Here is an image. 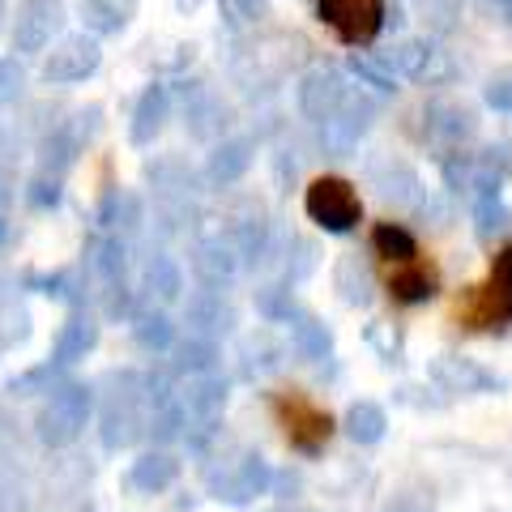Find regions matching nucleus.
<instances>
[{"label":"nucleus","mask_w":512,"mask_h":512,"mask_svg":"<svg viewBox=\"0 0 512 512\" xmlns=\"http://www.w3.org/2000/svg\"><path fill=\"white\" fill-rule=\"evenodd\" d=\"M90 410H94V389L90 384L60 380L56 389L47 393V402L39 406V414H35V436L47 448H69L86 431Z\"/></svg>","instance_id":"nucleus-1"},{"label":"nucleus","mask_w":512,"mask_h":512,"mask_svg":"<svg viewBox=\"0 0 512 512\" xmlns=\"http://www.w3.org/2000/svg\"><path fill=\"white\" fill-rule=\"evenodd\" d=\"M274 419L282 427V436L286 444L295 448V453L303 457H320L325 453V444L333 436V419H329V410L325 406H316L308 393H299V389H286V393H274Z\"/></svg>","instance_id":"nucleus-2"},{"label":"nucleus","mask_w":512,"mask_h":512,"mask_svg":"<svg viewBox=\"0 0 512 512\" xmlns=\"http://www.w3.org/2000/svg\"><path fill=\"white\" fill-rule=\"evenodd\" d=\"M303 210H308V218L329 235H350L363 222L359 192L350 180H342V175H316L308 184V192H303Z\"/></svg>","instance_id":"nucleus-3"},{"label":"nucleus","mask_w":512,"mask_h":512,"mask_svg":"<svg viewBox=\"0 0 512 512\" xmlns=\"http://www.w3.org/2000/svg\"><path fill=\"white\" fill-rule=\"evenodd\" d=\"M141 397H146V376L137 372H124V393H111L103 402V414H99V436H103V448L120 453L128 448L137 436H146V414H141Z\"/></svg>","instance_id":"nucleus-4"},{"label":"nucleus","mask_w":512,"mask_h":512,"mask_svg":"<svg viewBox=\"0 0 512 512\" xmlns=\"http://www.w3.org/2000/svg\"><path fill=\"white\" fill-rule=\"evenodd\" d=\"M316 18L346 47H367L384 30V0H316Z\"/></svg>","instance_id":"nucleus-5"},{"label":"nucleus","mask_w":512,"mask_h":512,"mask_svg":"<svg viewBox=\"0 0 512 512\" xmlns=\"http://www.w3.org/2000/svg\"><path fill=\"white\" fill-rule=\"evenodd\" d=\"M269 487H274V470H269V461L261 453H252V448H244V453H239L231 466H222V470L210 474L214 500L235 504V508L252 504L256 495H265Z\"/></svg>","instance_id":"nucleus-6"},{"label":"nucleus","mask_w":512,"mask_h":512,"mask_svg":"<svg viewBox=\"0 0 512 512\" xmlns=\"http://www.w3.org/2000/svg\"><path fill=\"white\" fill-rule=\"evenodd\" d=\"M453 316H457V325H466V329H474V333H500V329L512 325L508 299L495 291L491 282L466 286V291H461V299H457V308H453Z\"/></svg>","instance_id":"nucleus-7"},{"label":"nucleus","mask_w":512,"mask_h":512,"mask_svg":"<svg viewBox=\"0 0 512 512\" xmlns=\"http://www.w3.org/2000/svg\"><path fill=\"white\" fill-rule=\"evenodd\" d=\"M431 376H436L448 393H508V380L487 372L478 359H466V355H440L431 359Z\"/></svg>","instance_id":"nucleus-8"},{"label":"nucleus","mask_w":512,"mask_h":512,"mask_svg":"<svg viewBox=\"0 0 512 512\" xmlns=\"http://www.w3.org/2000/svg\"><path fill=\"white\" fill-rule=\"evenodd\" d=\"M346 99H350V86H346L333 69H316V73L303 77V86H299V107H303V116L320 120V124H325L329 116H338V111L346 107Z\"/></svg>","instance_id":"nucleus-9"},{"label":"nucleus","mask_w":512,"mask_h":512,"mask_svg":"<svg viewBox=\"0 0 512 512\" xmlns=\"http://www.w3.org/2000/svg\"><path fill=\"white\" fill-rule=\"evenodd\" d=\"M184 316H188V333H201V338H214V342L235 325V308L222 299V286H205V291L188 295Z\"/></svg>","instance_id":"nucleus-10"},{"label":"nucleus","mask_w":512,"mask_h":512,"mask_svg":"<svg viewBox=\"0 0 512 512\" xmlns=\"http://www.w3.org/2000/svg\"><path fill=\"white\" fill-rule=\"evenodd\" d=\"M427 137H431V146L436 150L453 154V150H461V141L474 137V116L461 103L436 99L427 107Z\"/></svg>","instance_id":"nucleus-11"},{"label":"nucleus","mask_w":512,"mask_h":512,"mask_svg":"<svg viewBox=\"0 0 512 512\" xmlns=\"http://www.w3.org/2000/svg\"><path fill=\"white\" fill-rule=\"evenodd\" d=\"M367 116H372V107H367L363 99H346V107L338 111V116H329L325 128H320V146H325L333 158H346L350 150L359 146L367 124H372Z\"/></svg>","instance_id":"nucleus-12"},{"label":"nucleus","mask_w":512,"mask_h":512,"mask_svg":"<svg viewBox=\"0 0 512 512\" xmlns=\"http://www.w3.org/2000/svg\"><path fill=\"white\" fill-rule=\"evenodd\" d=\"M239 248L231 239H201L197 248H192V274L201 278V286H227L235 274H239Z\"/></svg>","instance_id":"nucleus-13"},{"label":"nucleus","mask_w":512,"mask_h":512,"mask_svg":"<svg viewBox=\"0 0 512 512\" xmlns=\"http://www.w3.org/2000/svg\"><path fill=\"white\" fill-rule=\"evenodd\" d=\"M180 406L192 419H222L227 410V376L205 372V376H188V384L180 389Z\"/></svg>","instance_id":"nucleus-14"},{"label":"nucleus","mask_w":512,"mask_h":512,"mask_svg":"<svg viewBox=\"0 0 512 512\" xmlns=\"http://www.w3.org/2000/svg\"><path fill=\"white\" fill-rule=\"evenodd\" d=\"M389 295H393V303H402V308H419V303H431L440 295V274L431 265L402 261V269L389 274Z\"/></svg>","instance_id":"nucleus-15"},{"label":"nucleus","mask_w":512,"mask_h":512,"mask_svg":"<svg viewBox=\"0 0 512 512\" xmlns=\"http://www.w3.org/2000/svg\"><path fill=\"white\" fill-rule=\"evenodd\" d=\"M94 69H99V47L90 39H64L43 64L47 82H77V77H86Z\"/></svg>","instance_id":"nucleus-16"},{"label":"nucleus","mask_w":512,"mask_h":512,"mask_svg":"<svg viewBox=\"0 0 512 512\" xmlns=\"http://www.w3.org/2000/svg\"><path fill=\"white\" fill-rule=\"evenodd\" d=\"M175 478H180V461L171 453H163V448L141 453L133 461V470H128V483H133V491H141V495H163L175 487Z\"/></svg>","instance_id":"nucleus-17"},{"label":"nucleus","mask_w":512,"mask_h":512,"mask_svg":"<svg viewBox=\"0 0 512 512\" xmlns=\"http://www.w3.org/2000/svg\"><path fill=\"white\" fill-rule=\"evenodd\" d=\"M94 346H99V320H94L90 312H73V316L60 325V333H56L52 359L69 367V363H77V359H86Z\"/></svg>","instance_id":"nucleus-18"},{"label":"nucleus","mask_w":512,"mask_h":512,"mask_svg":"<svg viewBox=\"0 0 512 512\" xmlns=\"http://www.w3.org/2000/svg\"><path fill=\"white\" fill-rule=\"evenodd\" d=\"M141 295H146L150 303H158V308H163V303H175L184 295V269L163 252L150 256L146 274H141Z\"/></svg>","instance_id":"nucleus-19"},{"label":"nucleus","mask_w":512,"mask_h":512,"mask_svg":"<svg viewBox=\"0 0 512 512\" xmlns=\"http://www.w3.org/2000/svg\"><path fill=\"white\" fill-rule=\"evenodd\" d=\"M222 350L214 338H201V333H188L184 342H175V376H205L218 372Z\"/></svg>","instance_id":"nucleus-20"},{"label":"nucleus","mask_w":512,"mask_h":512,"mask_svg":"<svg viewBox=\"0 0 512 512\" xmlns=\"http://www.w3.org/2000/svg\"><path fill=\"white\" fill-rule=\"evenodd\" d=\"M291 346L299 359H329L333 350V333L325 329V320H316L312 312H295L291 316Z\"/></svg>","instance_id":"nucleus-21"},{"label":"nucleus","mask_w":512,"mask_h":512,"mask_svg":"<svg viewBox=\"0 0 512 512\" xmlns=\"http://www.w3.org/2000/svg\"><path fill=\"white\" fill-rule=\"evenodd\" d=\"M133 338L141 350H150V355H163V350H175V342H180V333H175L171 316L163 308H146L133 316Z\"/></svg>","instance_id":"nucleus-22"},{"label":"nucleus","mask_w":512,"mask_h":512,"mask_svg":"<svg viewBox=\"0 0 512 512\" xmlns=\"http://www.w3.org/2000/svg\"><path fill=\"white\" fill-rule=\"evenodd\" d=\"M86 265L103 286L124 282V244L116 235H94L90 248H86Z\"/></svg>","instance_id":"nucleus-23"},{"label":"nucleus","mask_w":512,"mask_h":512,"mask_svg":"<svg viewBox=\"0 0 512 512\" xmlns=\"http://www.w3.org/2000/svg\"><path fill=\"white\" fill-rule=\"evenodd\" d=\"M252 167V141L248 137H231L210 154V180L214 184H235L239 175Z\"/></svg>","instance_id":"nucleus-24"},{"label":"nucleus","mask_w":512,"mask_h":512,"mask_svg":"<svg viewBox=\"0 0 512 512\" xmlns=\"http://www.w3.org/2000/svg\"><path fill=\"white\" fill-rule=\"evenodd\" d=\"M342 427L355 444H380L384 431H389V414H384V406H376V402H355L346 410Z\"/></svg>","instance_id":"nucleus-25"},{"label":"nucleus","mask_w":512,"mask_h":512,"mask_svg":"<svg viewBox=\"0 0 512 512\" xmlns=\"http://www.w3.org/2000/svg\"><path fill=\"white\" fill-rule=\"evenodd\" d=\"M372 252L384 256V261H393V265H402V261H414V256H419V239H414L402 222H376Z\"/></svg>","instance_id":"nucleus-26"},{"label":"nucleus","mask_w":512,"mask_h":512,"mask_svg":"<svg viewBox=\"0 0 512 512\" xmlns=\"http://www.w3.org/2000/svg\"><path fill=\"white\" fill-rule=\"evenodd\" d=\"M163 120H167V90L163 86H150L146 94H141L137 116H133V141H137V146L154 141V133L163 128Z\"/></svg>","instance_id":"nucleus-27"},{"label":"nucleus","mask_w":512,"mask_h":512,"mask_svg":"<svg viewBox=\"0 0 512 512\" xmlns=\"http://www.w3.org/2000/svg\"><path fill=\"white\" fill-rule=\"evenodd\" d=\"M474 222H478V235L491 239L512 227V210L500 201V192H483V197H474Z\"/></svg>","instance_id":"nucleus-28"},{"label":"nucleus","mask_w":512,"mask_h":512,"mask_svg":"<svg viewBox=\"0 0 512 512\" xmlns=\"http://www.w3.org/2000/svg\"><path fill=\"white\" fill-rule=\"evenodd\" d=\"M338 291L350 308H363V303H372V274L350 256V261L338 265Z\"/></svg>","instance_id":"nucleus-29"},{"label":"nucleus","mask_w":512,"mask_h":512,"mask_svg":"<svg viewBox=\"0 0 512 512\" xmlns=\"http://www.w3.org/2000/svg\"><path fill=\"white\" fill-rule=\"evenodd\" d=\"M30 286H39V291L47 295V299H60V303H82V291L86 286L77 282V274L73 269H56V274H43V278H30Z\"/></svg>","instance_id":"nucleus-30"},{"label":"nucleus","mask_w":512,"mask_h":512,"mask_svg":"<svg viewBox=\"0 0 512 512\" xmlns=\"http://www.w3.org/2000/svg\"><path fill=\"white\" fill-rule=\"evenodd\" d=\"M350 73H355L359 82H367L372 90H380V94L397 90V73H393L384 60H376V56H363V52H355V56H350Z\"/></svg>","instance_id":"nucleus-31"},{"label":"nucleus","mask_w":512,"mask_h":512,"mask_svg":"<svg viewBox=\"0 0 512 512\" xmlns=\"http://www.w3.org/2000/svg\"><path fill=\"white\" fill-rule=\"evenodd\" d=\"M256 308H261V316H269V320H291L299 312L295 299H291V286H286V282L261 286V291H256Z\"/></svg>","instance_id":"nucleus-32"},{"label":"nucleus","mask_w":512,"mask_h":512,"mask_svg":"<svg viewBox=\"0 0 512 512\" xmlns=\"http://www.w3.org/2000/svg\"><path fill=\"white\" fill-rule=\"evenodd\" d=\"M56 367H64V363H43V367H30V372L26 376H18V380H13L9 384V393H18V397H30V393H52L56 389Z\"/></svg>","instance_id":"nucleus-33"},{"label":"nucleus","mask_w":512,"mask_h":512,"mask_svg":"<svg viewBox=\"0 0 512 512\" xmlns=\"http://www.w3.org/2000/svg\"><path fill=\"white\" fill-rule=\"evenodd\" d=\"M380 192H384V201H397V205H406V201H414V197H419V180H414V171L397 167V180H393V175H384Z\"/></svg>","instance_id":"nucleus-34"},{"label":"nucleus","mask_w":512,"mask_h":512,"mask_svg":"<svg viewBox=\"0 0 512 512\" xmlns=\"http://www.w3.org/2000/svg\"><path fill=\"white\" fill-rule=\"evenodd\" d=\"M495 291H500L508 299V308H512V244L495 252V261H491V278H487Z\"/></svg>","instance_id":"nucleus-35"},{"label":"nucleus","mask_w":512,"mask_h":512,"mask_svg":"<svg viewBox=\"0 0 512 512\" xmlns=\"http://www.w3.org/2000/svg\"><path fill=\"white\" fill-rule=\"evenodd\" d=\"M483 99H487V107H495V111H512V69L500 73V77H491L487 90H483Z\"/></svg>","instance_id":"nucleus-36"},{"label":"nucleus","mask_w":512,"mask_h":512,"mask_svg":"<svg viewBox=\"0 0 512 512\" xmlns=\"http://www.w3.org/2000/svg\"><path fill=\"white\" fill-rule=\"evenodd\" d=\"M26 201L35 205V210H52V205H60V184L56 180H43V175H39V180L26 188Z\"/></svg>","instance_id":"nucleus-37"},{"label":"nucleus","mask_w":512,"mask_h":512,"mask_svg":"<svg viewBox=\"0 0 512 512\" xmlns=\"http://www.w3.org/2000/svg\"><path fill=\"white\" fill-rule=\"evenodd\" d=\"M367 338H372V346H380L384 359H397V355H402V338L393 333V325H372V329H367Z\"/></svg>","instance_id":"nucleus-38"},{"label":"nucleus","mask_w":512,"mask_h":512,"mask_svg":"<svg viewBox=\"0 0 512 512\" xmlns=\"http://www.w3.org/2000/svg\"><path fill=\"white\" fill-rule=\"evenodd\" d=\"M384 512H431V500H423L419 491H397L389 504H384Z\"/></svg>","instance_id":"nucleus-39"},{"label":"nucleus","mask_w":512,"mask_h":512,"mask_svg":"<svg viewBox=\"0 0 512 512\" xmlns=\"http://www.w3.org/2000/svg\"><path fill=\"white\" fill-rule=\"evenodd\" d=\"M500 9L508 13V22H512V0H500Z\"/></svg>","instance_id":"nucleus-40"},{"label":"nucleus","mask_w":512,"mask_h":512,"mask_svg":"<svg viewBox=\"0 0 512 512\" xmlns=\"http://www.w3.org/2000/svg\"><path fill=\"white\" fill-rule=\"evenodd\" d=\"M5 231H9V227H5V218H0V239H5Z\"/></svg>","instance_id":"nucleus-41"},{"label":"nucleus","mask_w":512,"mask_h":512,"mask_svg":"<svg viewBox=\"0 0 512 512\" xmlns=\"http://www.w3.org/2000/svg\"><path fill=\"white\" fill-rule=\"evenodd\" d=\"M0 205H5V192H0Z\"/></svg>","instance_id":"nucleus-42"}]
</instances>
